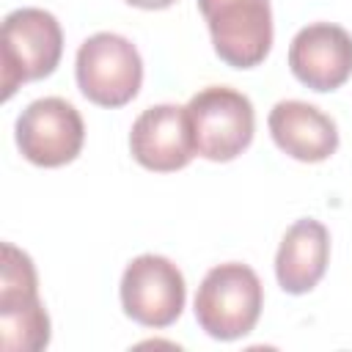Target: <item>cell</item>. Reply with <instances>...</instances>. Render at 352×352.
Masks as SVG:
<instances>
[{
  "label": "cell",
  "instance_id": "obj_12",
  "mask_svg": "<svg viewBox=\"0 0 352 352\" xmlns=\"http://www.w3.org/2000/svg\"><path fill=\"white\" fill-rule=\"evenodd\" d=\"M330 231L314 217L294 220L275 253V278L286 294H308L327 272Z\"/></svg>",
  "mask_w": 352,
  "mask_h": 352
},
{
  "label": "cell",
  "instance_id": "obj_9",
  "mask_svg": "<svg viewBox=\"0 0 352 352\" xmlns=\"http://www.w3.org/2000/svg\"><path fill=\"white\" fill-rule=\"evenodd\" d=\"M132 160L154 173H173L192 162L195 140L187 107L182 104H151L129 129Z\"/></svg>",
  "mask_w": 352,
  "mask_h": 352
},
{
  "label": "cell",
  "instance_id": "obj_2",
  "mask_svg": "<svg viewBox=\"0 0 352 352\" xmlns=\"http://www.w3.org/2000/svg\"><path fill=\"white\" fill-rule=\"evenodd\" d=\"M63 55V30L55 14L22 6L6 14L3 38H0V80H3V102L14 96V91L25 82H36L50 77Z\"/></svg>",
  "mask_w": 352,
  "mask_h": 352
},
{
  "label": "cell",
  "instance_id": "obj_4",
  "mask_svg": "<svg viewBox=\"0 0 352 352\" xmlns=\"http://www.w3.org/2000/svg\"><path fill=\"white\" fill-rule=\"evenodd\" d=\"M74 77L80 94L99 107L129 104L143 85V58L121 33H94L77 47Z\"/></svg>",
  "mask_w": 352,
  "mask_h": 352
},
{
  "label": "cell",
  "instance_id": "obj_8",
  "mask_svg": "<svg viewBox=\"0 0 352 352\" xmlns=\"http://www.w3.org/2000/svg\"><path fill=\"white\" fill-rule=\"evenodd\" d=\"M14 138L28 162L38 168H60L80 157L85 124L72 102L60 96H41L19 113Z\"/></svg>",
  "mask_w": 352,
  "mask_h": 352
},
{
  "label": "cell",
  "instance_id": "obj_3",
  "mask_svg": "<svg viewBox=\"0 0 352 352\" xmlns=\"http://www.w3.org/2000/svg\"><path fill=\"white\" fill-rule=\"evenodd\" d=\"M52 324L38 297L33 258L3 242L0 261V346L6 352H38L50 344Z\"/></svg>",
  "mask_w": 352,
  "mask_h": 352
},
{
  "label": "cell",
  "instance_id": "obj_1",
  "mask_svg": "<svg viewBox=\"0 0 352 352\" xmlns=\"http://www.w3.org/2000/svg\"><path fill=\"white\" fill-rule=\"evenodd\" d=\"M264 286L253 267L226 261L212 267L195 292V322L214 341H236L248 336L261 316Z\"/></svg>",
  "mask_w": 352,
  "mask_h": 352
},
{
  "label": "cell",
  "instance_id": "obj_11",
  "mask_svg": "<svg viewBox=\"0 0 352 352\" xmlns=\"http://www.w3.org/2000/svg\"><path fill=\"white\" fill-rule=\"evenodd\" d=\"M275 146L297 162H324L338 148L336 121L302 99H280L267 118Z\"/></svg>",
  "mask_w": 352,
  "mask_h": 352
},
{
  "label": "cell",
  "instance_id": "obj_5",
  "mask_svg": "<svg viewBox=\"0 0 352 352\" xmlns=\"http://www.w3.org/2000/svg\"><path fill=\"white\" fill-rule=\"evenodd\" d=\"M192 126L195 154L209 162H231L250 143L256 132L253 102L228 85H206L184 104Z\"/></svg>",
  "mask_w": 352,
  "mask_h": 352
},
{
  "label": "cell",
  "instance_id": "obj_6",
  "mask_svg": "<svg viewBox=\"0 0 352 352\" xmlns=\"http://www.w3.org/2000/svg\"><path fill=\"white\" fill-rule=\"evenodd\" d=\"M206 19L212 47L231 69H253L272 50V6L270 0H198Z\"/></svg>",
  "mask_w": 352,
  "mask_h": 352
},
{
  "label": "cell",
  "instance_id": "obj_13",
  "mask_svg": "<svg viewBox=\"0 0 352 352\" xmlns=\"http://www.w3.org/2000/svg\"><path fill=\"white\" fill-rule=\"evenodd\" d=\"M126 6H135V8H143V11H162V8H170L176 0H124Z\"/></svg>",
  "mask_w": 352,
  "mask_h": 352
},
{
  "label": "cell",
  "instance_id": "obj_7",
  "mask_svg": "<svg viewBox=\"0 0 352 352\" xmlns=\"http://www.w3.org/2000/svg\"><path fill=\"white\" fill-rule=\"evenodd\" d=\"M118 297L124 314L132 322L162 330L182 316L187 300V283L182 270L170 258L157 253H143L124 267Z\"/></svg>",
  "mask_w": 352,
  "mask_h": 352
},
{
  "label": "cell",
  "instance_id": "obj_10",
  "mask_svg": "<svg viewBox=\"0 0 352 352\" xmlns=\"http://www.w3.org/2000/svg\"><path fill=\"white\" fill-rule=\"evenodd\" d=\"M289 69L311 91L327 94L352 77V33L336 22H311L289 44Z\"/></svg>",
  "mask_w": 352,
  "mask_h": 352
}]
</instances>
